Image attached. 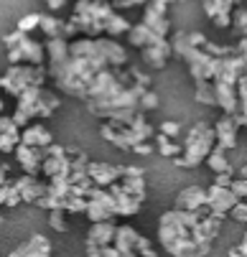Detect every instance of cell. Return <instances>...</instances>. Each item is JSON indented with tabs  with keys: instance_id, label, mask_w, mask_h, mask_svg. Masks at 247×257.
Instances as JSON below:
<instances>
[{
	"instance_id": "cell-36",
	"label": "cell",
	"mask_w": 247,
	"mask_h": 257,
	"mask_svg": "<svg viewBox=\"0 0 247 257\" xmlns=\"http://www.w3.org/2000/svg\"><path fill=\"white\" fill-rule=\"evenodd\" d=\"M41 13H28V16H23L21 21H18V26L16 28H21L23 33H31V31H36V28H41Z\"/></svg>"
},
{
	"instance_id": "cell-52",
	"label": "cell",
	"mask_w": 247,
	"mask_h": 257,
	"mask_svg": "<svg viewBox=\"0 0 247 257\" xmlns=\"http://www.w3.org/2000/svg\"><path fill=\"white\" fill-rule=\"evenodd\" d=\"M179 3H186V0H179Z\"/></svg>"
},
{
	"instance_id": "cell-55",
	"label": "cell",
	"mask_w": 247,
	"mask_h": 257,
	"mask_svg": "<svg viewBox=\"0 0 247 257\" xmlns=\"http://www.w3.org/2000/svg\"><path fill=\"white\" fill-rule=\"evenodd\" d=\"M201 3H204V0H201Z\"/></svg>"
},
{
	"instance_id": "cell-49",
	"label": "cell",
	"mask_w": 247,
	"mask_h": 257,
	"mask_svg": "<svg viewBox=\"0 0 247 257\" xmlns=\"http://www.w3.org/2000/svg\"><path fill=\"white\" fill-rule=\"evenodd\" d=\"M44 3H46V6H49V11L54 13V11H61V8L69 3V0H44Z\"/></svg>"
},
{
	"instance_id": "cell-32",
	"label": "cell",
	"mask_w": 247,
	"mask_h": 257,
	"mask_svg": "<svg viewBox=\"0 0 247 257\" xmlns=\"http://www.w3.org/2000/svg\"><path fill=\"white\" fill-rule=\"evenodd\" d=\"M171 46H173V56L184 59L189 51H191V44H189V31H176L171 36Z\"/></svg>"
},
{
	"instance_id": "cell-4",
	"label": "cell",
	"mask_w": 247,
	"mask_h": 257,
	"mask_svg": "<svg viewBox=\"0 0 247 257\" xmlns=\"http://www.w3.org/2000/svg\"><path fill=\"white\" fill-rule=\"evenodd\" d=\"M49 77V66H36V64H11L6 69L3 79H0V84H3V92L11 94V97H21L28 87H44Z\"/></svg>"
},
{
	"instance_id": "cell-18",
	"label": "cell",
	"mask_w": 247,
	"mask_h": 257,
	"mask_svg": "<svg viewBox=\"0 0 247 257\" xmlns=\"http://www.w3.org/2000/svg\"><path fill=\"white\" fill-rule=\"evenodd\" d=\"M21 130L23 127L13 117H8V115L0 117V151L3 153H16V148L21 145Z\"/></svg>"
},
{
	"instance_id": "cell-51",
	"label": "cell",
	"mask_w": 247,
	"mask_h": 257,
	"mask_svg": "<svg viewBox=\"0 0 247 257\" xmlns=\"http://www.w3.org/2000/svg\"><path fill=\"white\" fill-rule=\"evenodd\" d=\"M242 239H244V242H247V232H244V237H242Z\"/></svg>"
},
{
	"instance_id": "cell-1",
	"label": "cell",
	"mask_w": 247,
	"mask_h": 257,
	"mask_svg": "<svg viewBox=\"0 0 247 257\" xmlns=\"http://www.w3.org/2000/svg\"><path fill=\"white\" fill-rule=\"evenodd\" d=\"M61 99L56 92L51 89H44V87H28L18 99H16V109H13V120L26 127L36 120H49L56 109H59Z\"/></svg>"
},
{
	"instance_id": "cell-7",
	"label": "cell",
	"mask_w": 247,
	"mask_h": 257,
	"mask_svg": "<svg viewBox=\"0 0 247 257\" xmlns=\"http://www.w3.org/2000/svg\"><path fill=\"white\" fill-rule=\"evenodd\" d=\"M8 64H36V66H44L49 61V54H46V44L41 41H33L31 36L21 41V46L16 49H8Z\"/></svg>"
},
{
	"instance_id": "cell-34",
	"label": "cell",
	"mask_w": 247,
	"mask_h": 257,
	"mask_svg": "<svg viewBox=\"0 0 247 257\" xmlns=\"http://www.w3.org/2000/svg\"><path fill=\"white\" fill-rule=\"evenodd\" d=\"M130 28H133V26H130V21H128V18H122L120 13H115V16L107 21V33H104V36H112V39H117V36H122V33L128 36V33H130Z\"/></svg>"
},
{
	"instance_id": "cell-30",
	"label": "cell",
	"mask_w": 247,
	"mask_h": 257,
	"mask_svg": "<svg viewBox=\"0 0 247 257\" xmlns=\"http://www.w3.org/2000/svg\"><path fill=\"white\" fill-rule=\"evenodd\" d=\"M87 219H89L92 224H97V222H112V219H115V211L107 209V206H104L102 201H97V199H89Z\"/></svg>"
},
{
	"instance_id": "cell-44",
	"label": "cell",
	"mask_w": 247,
	"mask_h": 257,
	"mask_svg": "<svg viewBox=\"0 0 247 257\" xmlns=\"http://www.w3.org/2000/svg\"><path fill=\"white\" fill-rule=\"evenodd\" d=\"M242 201H247V178H234L232 181V186H229Z\"/></svg>"
},
{
	"instance_id": "cell-29",
	"label": "cell",
	"mask_w": 247,
	"mask_h": 257,
	"mask_svg": "<svg viewBox=\"0 0 247 257\" xmlns=\"http://www.w3.org/2000/svg\"><path fill=\"white\" fill-rule=\"evenodd\" d=\"M122 189L133 196V199H138V201H146V176H122Z\"/></svg>"
},
{
	"instance_id": "cell-56",
	"label": "cell",
	"mask_w": 247,
	"mask_h": 257,
	"mask_svg": "<svg viewBox=\"0 0 247 257\" xmlns=\"http://www.w3.org/2000/svg\"><path fill=\"white\" fill-rule=\"evenodd\" d=\"M74 3H77V0H74Z\"/></svg>"
},
{
	"instance_id": "cell-27",
	"label": "cell",
	"mask_w": 247,
	"mask_h": 257,
	"mask_svg": "<svg viewBox=\"0 0 247 257\" xmlns=\"http://www.w3.org/2000/svg\"><path fill=\"white\" fill-rule=\"evenodd\" d=\"M234 6H237V0H204V3H201L204 13L211 21L219 18V16H232V8Z\"/></svg>"
},
{
	"instance_id": "cell-47",
	"label": "cell",
	"mask_w": 247,
	"mask_h": 257,
	"mask_svg": "<svg viewBox=\"0 0 247 257\" xmlns=\"http://www.w3.org/2000/svg\"><path fill=\"white\" fill-rule=\"evenodd\" d=\"M232 181H234V173H232V171L217 173V176H214V183H217V186H232Z\"/></svg>"
},
{
	"instance_id": "cell-38",
	"label": "cell",
	"mask_w": 247,
	"mask_h": 257,
	"mask_svg": "<svg viewBox=\"0 0 247 257\" xmlns=\"http://www.w3.org/2000/svg\"><path fill=\"white\" fill-rule=\"evenodd\" d=\"M161 99L153 89H146V94L140 97V112H153V109H158Z\"/></svg>"
},
{
	"instance_id": "cell-37",
	"label": "cell",
	"mask_w": 247,
	"mask_h": 257,
	"mask_svg": "<svg viewBox=\"0 0 247 257\" xmlns=\"http://www.w3.org/2000/svg\"><path fill=\"white\" fill-rule=\"evenodd\" d=\"M201 49H204V51H209L211 56L222 59V56H229V54H234V49H237V46H229V44H224V46H222V44H214V41H206Z\"/></svg>"
},
{
	"instance_id": "cell-26",
	"label": "cell",
	"mask_w": 247,
	"mask_h": 257,
	"mask_svg": "<svg viewBox=\"0 0 247 257\" xmlns=\"http://www.w3.org/2000/svg\"><path fill=\"white\" fill-rule=\"evenodd\" d=\"M153 140H156V148H158V153L163 158H179V156H184V145L173 143V138H168L163 133H156Z\"/></svg>"
},
{
	"instance_id": "cell-21",
	"label": "cell",
	"mask_w": 247,
	"mask_h": 257,
	"mask_svg": "<svg viewBox=\"0 0 247 257\" xmlns=\"http://www.w3.org/2000/svg\"><path fill=\"white\" fill-rule=\"evenodd\" d=\"M110 191H112V196H115V201H117V216H135V214L140 211V204H143V201L133 199V196L122 189V183H120V181L112 183Z\"/></svg>"
},
{
	"instance_id": "cell-20",
	"label": "cell",
	"mask_w": 247,
	"mask_h": 257,
	"mask_svg": "<svg viewBox=\"0 0 247 257\" xmlns=\"http://www.w3.org/2000/svg\"><path fill=\"white\" fill-rule=\"evenodd\" d=\"M140 56H143V64H146V66L161 71V69H166L168 59L173 56V46H171V41L163 44V46H148V49L140 51Z\"/></svg>"
},
{
	"instance_id": "cell-40",
	"label": "cell",
	"mask_w": 247,
	"mask_h": 257,
	"mask_svg": "<svg viewBox=\"0 0 247 257\" xmlns=\"http://www.w3.org/2000/svg\"><path fill=\"white\" fill-rule=\"evenodd\" d=\"M26 36H28V33H23L21 28H16V31L6 33V36H3V44H6V51H8V49H16V46H21V41L26 39Z\"/></svg>"
},
{
	"instance_id": "cell-22",
	"label": "cell",
	"mask_w": 247,
	"mask_h": 257,
	"mask_svg": "<svg viewBox=\"0 0 247 257\" xmlns=\"http://www.w3.org/2000/svg\"><path fill=\"white\" fill-rule=\"evenodd\" d=\"M46 54H49V66L61 64L72 56V41L66 36H56V39H46Z\"/></svg>"
},
{
	"instance_id": "cell-11",
	"label": "cell",
	"mask_w": 247,
	"mask_h": 257,
	"mask_svg": "<svg viewBox=\"0 0 247 257\" xmlns=\"http://www.w3.org/2000/svg\"><path fill=\"white\" fill-rule=\"evenodd\" d=\"M49 156V148H31V145L21 143L16 148V161L18 166L31 173V176H39L41 173V166H44V158Z\"/></svg>"
},
{
	"instance_id": "cell-24",
	"label": "cell",
	"mask_w": 247,
	"mask_h": 257,
	"mask_svg": "<svg viewBox=\"0 0 247 257\" xmlns=\"http://www.w3.org/2000/svg\"><path fill=\"white\" fill-rule=\"evenodd\" d=\"M153 36H156V31H151V26H146L143 21H140V23H133V28L128 33V44L143 51L146 46L153 44Z\"/></svg>"
},
{
	"instance_id": "cell-53",
	"label": "cell",
	"mask_w": 247,
	"mask_h": 257,
	"mask_svg": "<svg viewBox=\"0 0 247 257\" xmlns=\"http://www.w3.org/2000/svg\"><path fill=\"white\" fill-rule=\"evenodd\" d=\"M244 166H247V158H244Z\"/></svg>"
},
{
	"instance_id": "cell-46",
	"label": "cell",
	"mask_w": 247,
	"mask_h": 257,
	"mask_svg": "<svg viewBox=\"0 0 247 257\" xmlns=\"http://www.w3.org/2000/svg\"><path fill=\"white\" fill-rule=\"evenodd\" d=\"M153 151H156V145L151 140H143V143H138L135 148H133V153H138V156H151Z\"/></svg>"
},
{
	"instance_id": "cell-15",
	"label": "cell",
	"mask_w": 247,
	"mask_h": 257,
	"mask_svg": "<svg viewBox=\"0 0 247 257\" xmlns=\"http://www.w3.org/2000/svg\"><path fill=\"white\" fill-rule=\"evenodd\" d=\"M16 186L21 189L23 204H36L41 196L49 194V181H39V176L23 173L21 178H16Z\"/></svg>"
},
{
	"instance_id": "cell-23",
	"label": "cell",
	"mask_w": 247,
	"mask_h": 257,
	"mask_svg": "<svg viewBox=\"0 0 247 257\" xmlns=\"http://www.w3.org/2000/svg\"><path fill=\"white\" fill-rule=\"evenodd\" d=\"M41 173L44 178H56V176H64V173H72V163H69L66 156H46L44 158V166H41Z\"/></svg>"
},
{
	"instance_id": "cell-39",
	"label": "cell",
	"mask_w": 247,
	"mask_h": 257,
	"mask_svg": "<svg viewBox=\"0 0 247 257\" xmlns=\"http://www.w3.org/2000/svg\"><path fill=\"white\" fill-rule=\"evenodd\" d=\"M232 26L237 28L239 36H247V8H234V13H232Z\"/></svg>"
},
{
	"instance_id": "cell-33",
	"label": "cell",
	"mask_w": 247,
	"mask_h": 257,
	"mask_svg": "<svg viewBox=\"0 0 247 257\" xmlns=\"http://www.w3.org/2000/svg\"><path fill=\"white\" fill-rule=\"evenodd\" d=\"M64 23L66 21H59L56 16H44L41 18V31L46 33V39H56V36H64Z\"/></svg>"
},
{
	"instance_id": "cell-41",
	"label": "cell",
	"mask_w": 247,
	"mask_h": 257,
	"mask_svg": "<svg viewBox=\"0 0 247 257\" xmlns=\"http://www.w3.org/2000/svg\"><path fill=\"white\" fill-rule=\"evenodd\" d=\"M158 133H163V135H168V138H176L181 133V125L176 122V120H163L161 125H158Z\"/></svg>"
},
{
	"instance_id": "cell-12",
	"label": "cell",
	"mask_w": 247,
	"mask_h": 257,
	"mask_svg": "<svg viewBox=\"0 0 247 257\" xmlns=\"http://www.w3.org/2000/svg\"><path fill=\"white\" fill-rule=\"evenodd\" d=\"M87 173H89V178L97 183V186H104V189H110L112 183L122 181V166H115V163H104V161L87 163Z\"/></svg>"
},
{
	"instance_id": "cell-48",
	"label": "cell",
	"mask_w": 247,
	"mask_h": 257,
	"mask_svg": "<svg viewBox=\"0 0 247 257\" xmlns=\"http://www.w3.org/2000/svg\"><path fill=\"white\" fill-rule=\"evenodd\" d=\"M115 8H135V6H148V0H115V3H112Z\"/></svg>"
},
{
	"instance_id": "cell-42",
	"label": "cell",
	"mask_w": 247,
	"mask_h": 257,
	"mask_svg": "<svg viewBox=\"0 0 247 257\" xmlns=\"http://www.w3.org/2000/svg\"><path fill=\"white\" fill-rule=\"evenodd\" d=\"M130 77L135 84H143V87H151V74H146L143 69H138V66H130Z\"/></svg>"
},
{
	"instance_id": "cell-5",
	"label": "cell",
	"mask_w": 247,
	"mask_h": 257,
	"mask_svg": "<svg viewBox=\"0 0 247 257\" xmlns=\"http://www.w3.org/2000/svg\"><path fill=\"white\" fill-rule=\"evenodd\" d=\"M184 61H186V66H189V74H191L194 84H199V82H214L222 59L211 56V54L204 51V49H191V51L184 56Z\"/></svg>"
},
{
	"instance_id": "cell-28",
	"label": "cell",
	"mask_w": 247,
	"mask_h": 257,
	"mask_svg": "<svg viewBox=\"0 0 247 257\" xmlns=\"http://www.w3.org/2000/svg\"><path fill=\"white\" fill-rule=\"evenodd\" d=\"M194 102L204 107H217V89L214 82H199L194 87Z\"/></svg>"
},
{
	"instance_id": "cell-9",
	"label": "cell",
	"mask_w": 247,
	"mask_h": 257,
	"mask_svg": "<svg viewBox=\"0 0 247 257\" xmlns=\"http://www.w3.org/2000/svg\"><path fill=\"white\" fill-rule=\"evenodd\" d=\"M206 191H209V211L217 214V216H222V219L242 201L229 186H217V183H211Z\"/></svg>"
},
{
	"instance_id": "cell-43",
	"label": "cell",
	"mask_w": 247,
	"mask_h": 257,
	"mask_svg": "<svg viewBox=\"0 0 247 257\" xmlns=\"http://www.w3.org/2000/svg\"><path fill=\"white\" fill-rule=\"evenodd\" d=\"M229 216L234 219V222H239V224H247V201H239V204L229 211Z\"/></svg>"
},
{
	"instance_id": "cell-13",
	"label": "cell",
	"mask_w": 247,
	"mask_h": 257,
	"mask_svg": "<svg viewBox=\"0 0 247 257\" xmlns=\"http://www.w3.org/2000/svg\"><path fill=\"white\" fill-rule=\"evenodd\" d=\"M97 44H99V51H102L104 59H107L110 66H115V69H125L128 66L130 54H128V49L117 39H112V36H99Z\"/></svg>"
},
{
	"instance_id": "cell-35",
	"label": "cell",
	"mask_w": 247,
	"mask_h": 257,
	"mask_svg": "<svg viewBox=\"0 0 247 257\" xmlns=\"http://www.w3.org/2000/svg\"><path fill=\"white\" fill-rule=\"evenodd\" d=\"M66 214L69 211H64V209H54V211H49V224L54 227V232H66L69 229V224H66Z\"/></svg>"
},
{
	"instance_id": "cell-16",
	"label": "cell",
	"mask_w": 247,
	"mask_h": 257,
	"mask_svg": "<svg viewBox=\"0 0 247 257\" xmlns=\"http://www.w3.org/2000/svg\"><path fill=\"white\" fill-rule=\"evenodd\" d=\"M115 234H117V224L115 219L112 222H97L89 227L87 232V252L89 249H97V247H107L115 242Z\"/></svg>"
},
{
	"instance_id": "cell-14",
	"label": "cell",
	"mask_w": 247,
	"mask_h": 257,
	"mask_svg": "<svg viewBox=\"0 0 247 257\" xmlns=\"http://www.w3.org/2000/svg\"><path fill=\"white\" fill-rule=\"evenodd\" d=\"M176 209H189V211H201L209 206V191L204 186H184L173 201Z\"/></svg>"
},
{
	"instance_id": "cell-17",
	"label": "cell",
	"mask_w": 247,
	"mask_h": 257,
	"mask_svg": "<svg viewBox=\"0 0 247 257\" xmlns=\"http://www.w3.org/2000/svg\"><path fill=\"white\" fill-rule=\"evenodd\" d=\"M21 143L31 145V148H49L54 143V135L46 125H41V120H36L21 130Z\"/></svg>"
},
{
	"instance_id": "cell-3",
	"label": "cell",
	"mask_w": 247,
	"mask_h": 257,
	"mask_svg": "<svg viewBox=\"0 0 247 257\" xmlns=\"http://www.w3.org/2000/svg\"><path fill=\"white\" fill-rule=\"evenodd\" d=\"M117 13V8L107 0H77L74 11H72V21L82 36L89 39H99L107 33V21Z\"/></svg>"
},
{
	"instance_id": "cell-54",
	"label": "cell",
	"mask_w": 247,
	"mask_h": 257,
	"mask_svg": "<svg viewBox=\"0 0 247 257\" xmlns=\"http://www.w3.org/2000/svg\"><path fill=\"white\" fill-rule=\"evenodd\" d=\"M244 133H247V127H244Z\"/></svg>"
},
{
	"instance_id": "cell-31",
	"label": "cell",
	"mask_w": 247,
	"mask_h": 257,
	"mask_svg": "<svg viewBox=\"0 0 247 257\" xmlns=\"http://www.w3.org/2000/svg\"><path fill=\"white\" fill-rule=\"evenodd\" d=\"M0 204L8 206V209L23 204V196H21V189L16 186V181H13V183H8V181L0 183Z\"/></svg>"
},
{
	"instance_id": "cell-10",
	"label": "cell",
	"mask_w": 247,
	"mask_h": 257,
	"mask_svg": "<svg viewBox=\"0 0 247 257\" xmlns=\"http://www.w3.org/2000/svg\"><path fill=\"white\" fill-rule=\"evenodd\" d=\"M214 130H217V145H219V148H224V151L237 148V138H239L242 125H239V120L234 115L222 112V117L214 122Z\"/></svg>"
},
{
	"instance_id": "cell-25",
	"label": "cell",
	"mask_w": 247,
	"mask_h": 257,
	"mask_svg": "<svg viewBox=\"0 0 247 257\" xmlns=\"http://www.w3.org/2000/svg\"><path fill=\"white\" fill-rule=\"evenodd\" d=\"M206 168H209L211 173H214V176H217V173H227V171H232V173H234V166L229 163L227 151H224V148H219V145L209 153V158H206Z\"/></svg>"
},
{
	"instance_id": "cell-6",
	"label": "cell",
	"mask_w": 247,
	"mask_h": 257,
	"mask_svg": "<svg viewBox=\"0 0 247 257\" xmlns=\"http://www.w3.org/2000/svg\"><path fill=\"white\" fill-rule=\"evenodd\" d=\"M122 254H138V257H158L156 249L151 247V242L138 234L130 224H117V234H115V242H112Z\"/></svg>"
},
{
	"instance_id": "cell-8",
	"label": "cell",
	"mask_w": 247,
	"mask_h": 257,
	"mask_svg": "<svg viewBox=\"0 0 247 257\" xmlns=\"http://www.w3.org/2000/svg\"><path fill=\"white\" fill-rule=\"evenodd\" d=\"M99 135H102V140H107L110 145H115L117 151H125V153L133 151L135 145H138V140H135L130 125L117 122V120H104V122L99 125Z\"/></svg>"
},
{
	"instance_id": "cell-19",
	"label": "cell",
	"mask_w": 247,
	"mask_h": 257,
	"mask_svg": "<svg viewBox=\"0 0 247 257\" xmlns=\"http://www.w3.org/2000/svg\"><path fill=\"white\" fill-rule=\"evenodd\" d=\"M51 254V242L44 234H33L28 242L18 244L8 257H49Z\"/></svg>"
},
{
	"instance_id": "cell-50",
	"label": "cell",
	"mask_w": 247,
	"mask_h": 257,
	"mask_svg": "<svg viewBox=\"0 0 247 257\" xmlns=\"http://www.w3.org/2000/svg\"><path fill=\"white\" fill-rule=\"evenodd\" d=\"M234 46H237V54L247 59V36H242V39H239V41H237Z\"/></svg>"
},
{
	"instance_id": "cell-2",
	"label": "cell",
	"mask_w": 247,
	"mask_h": 257,
	"mask_svg": "<svg viewBox=\"0 0 247 257\" xmlns=\"http://www.w3.org/2000/svg\"><path fill=\"white\" fill-rule=\"evenodd\" d=\"M217 148V130L214 125H209L204 120L194 122L184 138V156L173 158V166L179 168H196L201 163H206L209 153Z\"/></svg>"
},
{
	"instance_id": "cell-45",
	"label": "cell",
	"mask_w": 247,
	"mask_h": 257,
	"mask_svg": "<svg viewBox=\"0 0 247 257\" xmlns=\"http://www.w3.org/2000/svg\"><path fill=\"white\" fill-rule=\"evenodd\" d=\"M206 41H209V39H206L201 31H189V44H191V49H201Z\"/></svg>"
}]
</instances>
